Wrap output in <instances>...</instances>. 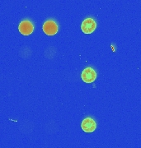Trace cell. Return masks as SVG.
Returning <instances> with one entry per match:
<instances>
[{
  "label": "cell",
  "instance_id": "cell-1",
  "mask_svg": "<svg viewBox=\"0 0 141 148\" xmlns=\"http://www.w3.org/2000/svg\"><path fill=\"white\" fill-rule=\"evenodd\" d=\"M58 25L56 24V22L52 20H49L46 21L42 26V30L44 33L47 35V36H55L58 32Z\"/></svg>",
  "mask_w": 141,
  "mask_h": 148
},
{
  "label": "cell",
  "instance_id": "cell-2",
  "mask_svg": "<svg viewBox=\"0 0 141 148\" xmlns=\"http://www.w3.org/2000/svg\"><path fill=\"white\" fill-rule=\"evenodd\" d=\"M97 23L93 18H86L81 24V30L85 34H91L96 30Z\"/></svg>",
  "mask_w": 141,
  "mask_h": 148
},
{
  "label": "cell",
  "instance_id": "cell-3",
  "mask_svg": "<svg viewBox=\"0 0 141 148\" xmlns=\"http://www.w3.org/2000/svg\"><path fill=\"white\" fill-rule=\"evenodd\" d=\"M81 78L86 83H92L97 78V73L92 68H86L81 73Z\"/></svg>",
  "mask_w": 141,
  "mask_h": 148
},
{
  "label": "cell",
  "instance_id": "cell-4",
  "mask_svg": "<svg viewBox=\"0 0 141 148\" xmlns=\"http://www.w3.org/2000/svg\"><path fill=\"white\" fill-rule=\"evenodd\" d=\"M18 30L23 36H29L34 31V26L30 21H22L18 26Z\"/></svg>",
  "mask_w": 141,
  "mask_h": 148
},
{
  "label": "cell",
  "instance_id": "cell-5",
  "mask_svg": "<svg viewBox=\"0 0 141 148\" xmlns=\"http://www.w3.org/2000/svg\"><path fill=\"white\" fill-rule=\"evenodd\" d=\"M81 128L85 132H93L97 128V123L92 118H86L81 123Z\"/></svg>",
  "mask_w": 141,
  "mask_h": 148
}]
</instances>
